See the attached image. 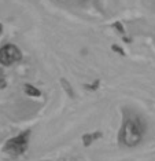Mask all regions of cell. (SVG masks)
<instances>
[{"label":"cell","mask_w":155,"mask_h":161,"mask_svg":"<svg viewBox=\"0 0 155 161\" xmlns=\"http://www.w3.org/2000/svg\"><path fill=\"white\" fill-rule=\"evenodd\" d=\"M143 130L140 127L139 121L136 120H126L121 131V141L126 146H135L142 141Z\"/></svg>","instance_id":"1"},{"label":"cell","mask_w":155,"mask_h":161,"mask_svg":"<svg viewBox=\"0 0 155 161\" xmlns=\"http://www.w3.org/2000/svg\"><path fill=\"white\" fill-rule=\"evenodd\" d=\"M21 58H22V54H21L19 48L15 46L7 44L0 48V64L2 65L10 66V65L21 61Z\"/></svg>","instance_id":"2"},{"label":"cell","mask_w":155,"mask_h":161,"mask_svg":"<svg viewBox=\"0 0 155 161\" xmlns=\"http://www.w3.org/2000/svg\"><path fill=\"white\" fill-rule=\"evenodd\" d=\"M28 138L29 132H24L18 136L10 139L6 145V150L11 154H21L25 152V149L28 147Z\"/></svg>","instance_id":"3"},{"label":"cell","mask_w":155,"mask_h":161,"mask_svg":"<svg viewBox=\"0 0 155 161\" xmlns=\"http://www.w3.org/2000/svg\"><path fill=\"white\" fill-rule=\"evenodd\" d=\"M25 87H26V88H25L26 94L32 95V97H39V95H40V91L36 90V88H33V86H25Z\"/></svg>","instance_id":"4"},{"label":"cell","mask_w":155,"mask_h":161,"mask_svg":"<svg viewBox=\"0 0 155 161\" xmlns=\"http://www.w3.org/2000/svg\"><path fill=\"white\" fill-rule=\"evenodd\" d=\"M113 50L114 51H117V53H120L121 55H125V53H124V50H121L120 47H117V46H113Z\"/></svg>","instance_id":"5"},{"label":"cell","mask_w":155,"mask_h":161,"mask_svg":"<svg viewBox=\"0 0 155 161\" xmlns=\"http://www.w3.org/2000/svg\"><path fill=\"white\" fill-rule=\"evenodd\" d=\"M114 26H115L117 29H120L121 32H124V28H122V25H121V24H115V25H114Z\"/></svg>","instance_id":"6"},{"label":"cell","mask_w":155,"mask_h":161,"mask_svg":"<svg viewBox=\"0 0 155 161\" xmlns=\"http://www.w3.org/2000/svg\"><path fill=\"white\" fill-rule=\"evenodd\" d=\"M0 33H2V25H0Z\"/></svg>","instance_id":"7"}]
</instances>
